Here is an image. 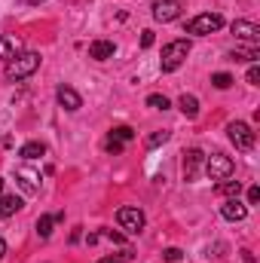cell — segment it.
Returning <instances> with one entry per match:
<instances>
[{"mask_svg":"<svg viewBox=\"0 0 260 263\" xmlns=\"http://www.w3.org/2000/svg\"><path fill=\"white\" fill-rule=\"evenodd\" d=\"M181 9H184L181 0H153V18L162 22V25L175 22V18L181 15Z\"/></svg>","mask_w":260,"mask_h":263,"instance_id":"52a82bcc","label":"cell"},{"mask_svg":"<svg viewBox=\"0 0 260 263\" xmlns=\"http://www.w3.org/2000/svg\"><path fill=\"white\" fill-rule=\"evenodd\" d=\"M114 52H117L114 40H92L89 43V59H95V62H107V59H114Z\"/></svg>","mask_w":260,"mask_h":263,"instance_id":"7c38bea8","label":"cell"},{"mask_svg":"<svg viewBox=\"0 0 260 263\" xmlns=\"http://www.w3.org/2000/svg\"><path fill=\"white\" fill-rule=\"evenodd\" d=\"M129 260V254H120V257H101L98 263H126Z\"/></svg>","mask_w":260,"mask_h":263,"instance_id":"f1b7e54d","label":"cell"},{"mask_svg":"<svg viewBox=\"0 0 260 263\" xmlns=\"http://www.w3.org/2000/svg\"><path fill=\"white\" fill-rule=\"evenodd\" d=\"M3 257H6V242L0 239V260H3Z\"/></svg>","mask_w":260,"mask_h":263,"instance_id":"4dcf8cb0","label":"cell"},{"mask_svg":"<svg viewBox=\"0 0 260 263\" xmlns=\"http://www.w3.org/2000/svg\"><path fill=\"white\" fill-rule=\"evenodd\" d=\"M211 86H214V89H230V86H233V77H230V73H214V77H211Z\"/></svg>","mask_w":260,"mask_h":263,"instance_id":"603a6c76","label":"cell"},{"mask_svg":"<svg viewBox=\"0 0 260 263\" xmlns=\"http://www.w3.org/2000/svg\"><path fill=\"white\" fill-rule=\"evenodd\" d=\"M15 181H18V187H22L25 193H40V172L22 165V168L15 172Z\"/></svg>","mask_w":260,"mask_h":263,"instance_id":"9c48e42d","label":"cell"},{"mask_svg":"<svg viewBox=\"0 0 260 263\" xmlns=\"http://www.w3.org/2000/svg\"><path fill=\"white\" fill-rule=\"evenodd\" d=\"M18 156H22L25 162H34V159H40V156H46V144H43V141H28V144H22V150H18Z\"/></svg>","mask_w":260,"mask_h":263,"instance_id":"5bb4252c","label":"cell"},{"mask_svg":"<svg viewBox=\"0 0 260 263\" xmlns=\"http://www.w3.org/2000/svg\"><path fill=\"white\" fill-rule=\"evenodd\" d=\"M205 175L211 181H230L236 175V162L227 153H211V156H205Z\"/></svg>","mask_w":260,"mask_h":263,"instance_id":"3957f363","label":"cell"},{"mask_svg":"<svg viewBox=\"0 0 260 263\" xmlns=\"http://www.w3.org/2000/svg\"><path fill=\"white\" fill-rule=\"evenodd\" d=\"M107 138H110V141H117V144H123V147H126V144H129L132 138H135V132H132L129 126H117V129H110V135H107Z\"/></svg>","mask_w":260,"mask_h":263,"instance_id":"ac0fdd59","label":"cell"},{"mask_svg":"<svg viewBox=\"0 0 260 263\" xmlns=\"http://www.w3.org/2000/svg\"><path fill=\"white\" fill-rule=\"evenodd\" d=\"M22 196H15V193H9V196H0V217H12L15 211H22Z\"/></svg>","mask_w":260,"mask_h":263,"instance_id":"9a60e30c","label":"cell"},{"mask_svg":"<svg viewBox=\"0 0 260 263\" xmlns=\"http://www.w3.org/2000/svg\"><path fill=\"white\" fill-rule=\"evenodd\" d=\"M55 98H59V104H62L65 110H80V107H83V98H80V92H77V89H70V86H59Z\"/></svg>","mask_w":260,"mask_h":263,"instance_id":"4fadbf2b","label":"cell"},{"mask_svg":"<svg viewBox=\"0 0 260 263\" xmlns=\"http://www.w3.org/2000/svg\"><path fill=\"white\" fill-rule=\"evenodd\" d=\"M260 202V187H248V205H257Z\"/></svg>","mask_w":260,"mask_h":263,"instance_id":"4316f807","label":"cell"},{"mask_svg":"<svg viewBox=\"0 0 260 263\" xmlns=\"http://www.w3.org/2000/svg\"><path fill=\"white\" fill-rule=\"evenodd\" d=\"M220 28H224L220 12H202V15H196V18L187 22V34H196V37L214 34V31H220Z\"/></svg>","mask_w":260,"mask_h":263,"instance_id":"277c9868","label":"cell"},{"mask_svg":"<svg viewBox=\"0 0 260 263\" xmlns=\"http://www.w3.org/2000/svg\"><path fill=\"white\" fill-rule=\"evenodd\" d=\"M162 257H165L169 263H178L184 254H181V248H165V251H162Z\"/></svg>","mask_w":260,"mask_h":263,"instance_id":"d4e9b609","label":"cell"},{"mask_svg":"<svg viewBox=\"0 0 260 263\" xmlns=\"http://www.w3.org/2000/svg\"><path fill=\"white\" fill-rule=\"evenodd\" d=\"M233 34H236L239 40H245L248 46H257L260 43V28L254 25V22H245V18L233 22Z\"/></svg>","mask_w":260,"mask_h":263,"instance_id":"ba28073f","label":"cell"},{"mask_svg":"<svg viewBox=\"0 0 260 263\" xmlns=\"http://www.w3.org/2000/svg\"><path fill=\"white\" fill-rule=\"evenodd\" d=\"M169 141V132H153V135H147V147H159V144H165Z\"/></svg>","mask_w":260,"mask_h":263,"instance_id":"cb8c5ba5","label":"cell"},{"mask_svg":"<svg viewBox=\"0 0 260 263\" xmlns=\"http://www.w3.org/2000/svg\"><path fill=\"white\" fill-rule=\"evenodd\" d=\"M245 80H248L251 86H257V83H260V67L251 65V67H248V77H245Z\"/></svg>","mask_w":260,"mask_h":263,"instance_id":"484cf974","label":"cell"},{"mask_svg":"<svg viewBox=\"0 0 260 263\" xmlns=\"http://www.w3.org/2000/svg\"><path fill=\"white\" fill-rule=\"evenodd\" d=\"M227 132H230V141L236 144V150H251V147H254V141H257V138H254V132H251V126H248V123H239V120H236V123H230Z\"/></svg>","mask_w":260,"mask_h":263,"instance_id":"8992f818","label":"cell"},{"mask_svg":"<svg viewBox=\"0 0 260 263\" xmlns=\"http://www.w3.org/2000/svg\"><path fill=\"white\" fill-rule=\"evenodd\" d=\"M104 236H107V239H110V242H123V236H120V233H114V230H107V233H104Z\"/></svg>","mask_w":260,"mask_h":263,"instance_id":"f546056e","label":"cell"},{"mask_svg":"<svg viewBox=\"0 0 260 263\" xmlns=\"http://www.w3.org/2000/svg\"><path fill=\"white\" fill-rule=\"evenodd\" d=\"M220 214L227 217V220H233V223H239V220H245L248 217V205L245 202H239V199H227L224 205H220Z\"/></svg>","mask_w":260,"mask_h":263,"instance_id":"30bf717a","label":"cell"},{"mask_svg":"<svg viewBox=\"0 0 260 263\" xmlns=\"http://www.w3.org/2000/svg\"><path fill=\"white\" fill-rule=\"evenodd\" d=\"M187 55H190V40H172V43H165L162 46V59H159L162 73H175L178 67L187 62Z\"/></svg>","mask_w":260,"mask_h":263,"instance_id":"6da1fadb","label":"cell"},{"mask_svg":"<svg viewBox=\"0 0 260 263\" xmlns=\"http://www.w3.org/2000/svg\"><path fill=\"white\" fill-rule=\"evenodd\" d=\"M230 59H233V62H251V65H257L260 52L254 46H251V49H236V52H230Z\"/></svg>","mask_w":260,"mask_h":263,"instance_id":"ffe728a7","label":"cell"},{"mask_svg":"<svg viewBox=\"0 0 260 263\" xmlns=\"http://www.w3.org/2000/svg\"><path fill=\"white\" fill-rule=\"evenodd\" d=\"M178 107H181V114H184L187 120H196V117H199V101H196V95H181V98H178Z\"/></svg>","mask_w":260,"mask_h":263,"instance_id":"2e32d148","label":"cell"},{"mask_svg":"<svg viewBox=\"0 0 260 263\" xmlns=\"http://www.w3.org/2000/svg\"><path fill=\"white\" fill-rule=\"evenodd\" d=\"M147 107H153V110H169L172 101H169L165 95H147Z\"/></svg>","mask_w":260,"mask_h":263,"instance_id":"44dd1931","label":"cell"},{"mask_svg":"<svg viewBox=\"0 0 260 263\" xmlns=\"http://www.w3.org/2000/svg\"><path fill=\"white\" fill-rule=\"evenodd\" d=\"M52 227H55V214H43V217L37 220V236H40V239H49V236H52Z\"/></svg>","mask_w":260,"mask_h":263,"instance_id":"e0dca14e","label":"cell"},{"mask_svg":"<svg viewBox=\"0 0 260 263\" xmlns=\"http://www.w3.org/2000/svg\"><path fill=\"white\" fill-rule=\"evenodd\" d=\"M25 3H43V0H25Z\"/></svg>","mask_w":260,"mask_h":263,"instance_id":"1f68e13d","label":"cell"},{"mask_svg":"<svg viewBox=\"0 0 260 263\" xmlns=\"http://www.w3.org/2000/svg\"><path fill=\"white\" fill-rule=\"evenodd\" d=\"M141 46H144V49L153 46V31H144V34H141Z\"/></svg>","mask_w":260,"mask_h":263,"instance_id":"83f0119b","label":"cell"},{"mask_svg":"<svg viewBox=\"0 0 260 263\" xmlns=\"http://www.w3.org/2000/svg\"><path fill=\"white\" fill-rule=\"evenodd\" d=\"M12 55H15V43H12L9 37H0V59H3V62H9Z\"/></svg>","mask_w":260,"mask_h":263,"instance_id":"7402d4cb","label":"cell"},{"mask_svg":"<svg viewBox=\"0 0 260 263\" xmlns=\"http://www.w3.org/2000/svg\"><path fill=\"white\" fill-rule=\"evenodd\" d=\"M40 67V52H18L6 62V77L9 80H25Z\"/></svg>","mask_w":260,"mask_h":263,"instance_id":"7a4b0ae2","label":"cell"},{"mask_svg":"<svg viewBox=\"0 0 260 263\" xmlns=\"http://www.w3.org/2000/svg\"><path fill=\"white\" fill-rule=\"evenodd\" d=\"M0 190H3V178H0Z\"/></svg>","mask_w":260,"mask_h":263,"instance_id":"d6a6232c","label":"cell"},{"mask_svg":"<svg viewBox=\"0 0 260 263\" xmlns=\"http://www.w3.org/2000/svg\"><path fill=\"white\" fill-rule=\"evenodd\" d=\"M239 190H242V184H239V181H233V178H230V181H217V193H220V196H239Z\"/></svg>","mask_w":260,"mask_h":263,"instance_id":"d6986e66","label":"cell"},{"mask_svg":"<svg viewBox=\"0 0 260 263\" xmlns=\"http://www.w3.org/2000/svg\"><path fill=\"white\" fill-rule=\"evenodd\" d=\"M202 162H205V153H202V150H187V153H184V178H187V181H196V175H199V165H202Z\"/></svg>","mask_w":260,"mask_h":263,"instance_id":"8fae6325","label":"cell"},{"mask_svg":"<svg viewBox=\"0 0 260 263\" xmlns=\"http://www.w3.org/2000/svg\"><path fill=\"white\" fill-rule=\"evenodd\" d=\"M117 223L132 233V236H138L141 230H144V211L141 208H135V205H123L120 211H117Z\"/></svg>","mask_w":260,"mask_h":263,"instance_id":"5b68a950","label":"cell"}]
</instances>
